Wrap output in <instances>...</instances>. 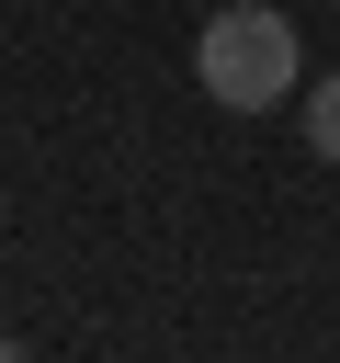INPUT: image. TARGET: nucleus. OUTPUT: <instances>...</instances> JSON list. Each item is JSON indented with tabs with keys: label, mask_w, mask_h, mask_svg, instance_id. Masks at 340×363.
Instances as JSON below:
<instances>
[{
	"label": "nucleus",
	"mask_w": 340,
	"mask_h": 363,
	"mask_svg": "<svg viewBox=\"0 0 340 363\" xmlns=\"http://www.w3.org/2000/svg\"><path fill=\"white\" fill-rule=\"evenodd\" d=\"M295 23L283 11H261V0H227V11H204V34H193V79H204V102H227V113H272V102H295Z\"/></svg>",
	"instance_id": "obj_1"
},
{
	"label": "nucleus",
	"mask_w": 340,
	"mask_h": 363,
	"mask_svg": "<svg viewBox=\"0 0 340 363\" xmlns=\"http://www.w3.org/2000/svg\"><path fill=\"white\" fill-rule=\"evenodd\" d=\"M0 363H23V340H0Z\"/></svg>",
	"instance_id": "obj_3"
},
{
	"label": "nucleus",
	"mask_w": 340,
	"mask_h": 363,
	"mask_svg": "<svg viewBox=\"0 0 340 363\" xmlns=\"http://www.w3.org/2000/svg\"><path fill=\"white\" fill-rule=\"evenodd\" d=\"M306 147H317V159H340V68H317V79H306Z\"/></svg>",
	"instance_id": "obj_2"
}]
</instances>
